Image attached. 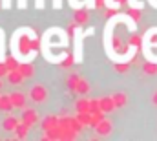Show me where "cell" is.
<instances>
[{
  "instance_id": "cell-12",
  "label": "cell",
  "mask_w": 157,
  "mask_h": 141,
  "mask_svg": "<svg viewBox=\"0 0 157 141\" xmlns=\"http://www.w3.org/2000/svg\"><path fill=\"white\" fill-rule=\"evenodd\" d=\"M29 128H31V127H29L28 123L20 121V123H18V127H17V130H15V136H17L20 141L26 139V138H28V134H29Z\"/></svg>"
},
{
  "instance_id": "cell-10",
  "label": "cell",
  "mask_w": 157,
  "mask_h": 141,
  "mask_svg": "<svg viewBox=\"0 0 157 141\" xmlns=\"http://www.w3.org/2000/svg\"><path fill=\"white\" fill-rule=\"evenodd\" d=\"M57 127H59V115H48V117L42 119V130L44 132H48L51 128H57Z\"/></svg>"
},
{
  "instance_id": "cell-16",
  "label": "cell",
  "mask_w": 157,
  "mask_h": 141,
  "mask_svg": "<svg viewBox=\"0 0 157 141\" xmlns=\"http://www.w3.org/2000/svg\"><path fill=\"white\" fill-rule=\"evenodd\" d=\"M143 71L146 73V75H157V62H144L143 64Z\"/></svg>"
},
{
  "instance_id": "cell-28",
  "label": "cell",
  "mask_w": 157,
  "mask_h": 141,
  "mask_svg": "<svg viewBox=\"0 0 157 141\" xmlns=\"http://www.w3.org/2000/svg\"><path fill=\"white\" fill-rule=\"evenodd\" d=\"M115 2H117V4H122V2H124V0H115Z\"/></svg>"
},
{
  "instance_id": "cell-18",
  "label": "cell",
  "mask_w": 157,
  "mask_h": 141,
  "mask_svg": "<svg viewBox=\"0 0 157 141\" xmlns=\"http://www.w3.org/2000/svg\"><path fill=\"white\" fill-rule=\"evenodd\" d=\"M70 128H73V130H75V132H82V128H84V125H82V121H80V119H78L77 115H75V117H71V121H70Z\"/></svg>"
},
{
  "instance_id": "cell-15",
  "label": "cell",
  "mask_w": 157,
  "mask_h": 141,
  "mask_svg": "<svg viewBox=\"0 0 157 141\" xmlns=\"http://www.w3.org/2000/svg\"><path fill=\"white\" fill-rule=\"evenodd\" d=\"M75 110L77 112H90V99L88 97H78L75 101Z\"/></svg>"
},
{
  "instance_id": "cell-21",
  "label": "cell",
  "mask_w": 157,
  "mask_h": 141,
  "mask_svg": "<svg viewBox=\"0 0 157 141\" xmlns=\"http://www.w3.org/2000/svg\"><path fill=\"white\" fill-rule=\"evenodd\" d=\"M130 17H132L135 22H139V20H141V11H139V9H130Z\"/></svg>"
},
{
  "instance_id": "cell-5",
  "label": "cell",
  "mask_w": 157,
  "mask_h": 141,
  "mask_svg": "<svg viewBox=\"0 0 157 141\" xmlns=\"http://www.w3.org/2000/svg\"><path fill=\"white\" fill-rule=\"evenodd\" d=\"M20 121H22V119H18L17 115H13V114H7V115L4 117V121H2V128H4L6 132H15Z\"/></svg>"
},
{
  "instance_id": "cell-4",
  "label": "cell",
  "mask_w": 157,
  "mask_h": 141,
  "mask_svg": "<svg viewBox=\"0 0 157 141\" xmlns=\"http://www.w3.org/2000/svg\"><path fill=\"white\" fill-rule=\"evenodd\" d=\"M20 119H22L24 123H28L29 127H35V125H39V123H40L39 112H37V110H33V108H24V112H22Z\"/></svg>"
},
{
  "instance_id": "cell-1",
  "label": "cell",
  "mask_w": 157,
  "mask_h": 141,
  "mask_svg": "<svg viewBox=\"0 0 157 141\" xmlns=\"http://www.w3.org/2000/svg\"><path fill=\"white\" fill-rule=\"evenodd\" d=\"M68 86L78 94V95H86L88 92H90V83L84 79V77H78V75H71L70 79H68Z\"/></svg>"
},
{
  "instance_id": "cell-19",
  "label": "cell",
  "mask_w": 157,
  "mask_h": 141,
  "mask_svg": "<svg viewBox=\"0 0 157 141\" xmlns=\"http://www.w3.org/2000/svg\"><path fill=\"white\" fill-rule=\"evenodd\" d=\"M97 112H102L99 99H90V114H97Z\"/></svg>"
},
{
  "instance_id": "cell-8",
  "label": "cell",
  "mask_w": 157,
  "mask_h": 141,
  "mask_svg": "<svg viewBox=\"0 0 157 141\" xmlns=\"http://www.w3.org/2000/svg\"><path fill=\"white\" fill-rule=\"evenodd\" d=\"M9 95H11V101H13L15 108H22V110L26 108V97L28 95H24L22 92H11Z\"/></svg>"
},
{
  "instance_id": "cell-20",
  "label": "cell",
  "mask_w": 157,
  "mask_h": 141,
  "mask_svg": "<svg viewBox=\"0 0 157 141\" xmlns=\"http://www.w3.org/2000/svg\"><path fill=\"white\" fill-rule=\"evenodd\" d=\"M7 73H9V68H7L6 61H0V79L2 77H7Z\"/></svg>"
},
{
  "instance_id": "cell-13",
  "label": "cell",
  "mask_w": 157,
  "mask_h": 141,
  "mask_svg": "<svg viewBox=\"0 0 157 141\" xmlns=\"http://www.w3.org/2000/svg\"><path fill=\"white\" fill-rule=\"evenodd\" d=\"M15 106H13V101H11V95L6 94V95H0V112H11Z\"/></svg>"
},
{
  "instance_id": "cell-26",
  "label": "cell",
  "mask_w": 157,
  "mask_h": 141,
  "mask_svg": "<svg viewBox=\"0 0 157 141\" xmlns=\"http://www.w3.org/2000/svg\"><path fill=\"white\" fill-rule=\"evenodd\" d=\"M26 2H28V0H18V6H20V7H26Z\"/></svg>"
},
{
  "instance_id": "cell-3",
  "label": "cell",
  "mask_w": 157,
  "mask_h": 141,
  "mask_svg": "<svg viewBox=\"0 0 157 141\" xmlns=\"http://www.w3.org/2000/svg\"><path fill=\"white\" fill-rule=\"evenodd\" d=\"M95 132H97V136H101V138H106V136H110L112 134V130H113V123L108 119V117H104L102 121H99L95 127Z\"/></svg>"
},
{
  "instance_id": "cell-14",
  "label": "cell",
  "mask_w": 157,
  "mask_h": 141,
  "mask_svg": "<svg viewBox=\"0 0 157 141\" xmlns=\"http://www.w3.org/2000/svg\"><path fill=\"white\" fill-rule=\"evenodd\" d=\"M112 97H113L117 108H124L128 105V94L126 92H115V94H112Z\"/></svg>"
},
{
  "instance_id": "cell-22",
  "label": "cell",
  "mask_w": 157,
  "mask_h": 141,
  "mask_svg": "<svg viewBox=\"0 0 157 141\" xmlns=\"http://www.w3.org/2000/svg\"><path fill=\"white\" fill-rule=\"evenodd\" d=\"M146 38L150 40V42H154V44H157V30H152L148 35H146Z\"/></svg>"
},
{
  "instance_id": "cell-25",
  "label": "cell",
  "mask_w": 157,
  "mask_h": 141,
  "mask_svg": "<svg viewBox=\"0 0 157 141\" xmlns=\"http://www.w3.org/2000/svg\"><path fill=\"white\" fill-rule=\"evenodd\" d=\"M9 4H11V2H9V0H2V6H4V7H6V9H7V7H9Z\"/></svg>"
},
{
  "instance_id": "cell-9",
  "label": "cell",
  "mask_w": 157,
  "mask_h": 141,
  "mask_svg": "<svg viewBox=\"0 0 157 141\" xmlns=\"http://www.w3.org/2000/svg\"><path fill=\"white\" fill-rule=\"evenodd\" d=\"M75 24H78V28L80 26H84V24H88V20H90V13L84 9V7H78L75 9Z\"/></svg>"
},
{
  "instance_id": "cell-6",
  "label": "cell",
  "mask_w": 157,
  "mask_h": 141,
  "mask_svg": "<svg viewBox=\"0 0 157 141\" xmlns=\"http://www.w3.org/2000/svg\"><path fill=\"white\" fill-rule=\"evenodd\" d=\"M99 103H101V110H102L106 115L117 110L115 101H113V97H112V95H102V97H99Z\"/></svg>"
},
{
  "instance_id": "cell-7",
  "label": "cell",
  "mask_w": 157,
  "mask_h": 141,
  "mask_svg": "<svg viewBox=\"0 0 157 141\" xmlns=\"http://www.w3.org/2000/svg\"><path fill=\"white\" fill-rule=\"evenodd\" d=\"M26 81V77L20 73V70H11L7 73V83L11 84V86H18V84H22Z\"/></svg>"
},
{
  "instance_id": "cell-24",
  "label": "cell",
  "mask_w": 157,
  "mask_h": 141,
  "mask_svg": "<svg viewBox=\"0 0 157 141\" xmlns=\"http://www.w3.org/2000/svg\"><path fill=\"white\" fill-rule=\"evenodd\" d=\"M117 71H128V66L124 64V66H117Z\"/></svg>"
},
{
  "instance_id": "cell-11",
  "label": "cell",
  "mask_w": 157,
  "mask_h": 141,
  "mask_svg": "<svg viewBox=\"0 0 157 141\" xmlns=\"http://www.w3.org/2000/svg\"><path fill=\"white\" fill-rule=\"evenodd\" d=\"M18 70H20V73H22L26 79H31V77L35 75V68L31 66V62H29V61H22V62H20V66H18Z\"/></svg>"
},
{
  "instance_id": "cell-2",
  "label": "cell",
  "mask_w": 157,
  "mask_h": 141,
  "mask_svg": "<svg viewBox=\"0 0 157 141\" xmlns=\"http://www.w3.org/2000/svg\"><path fill=\"white\" fill-rule=\"evenodd\" d=\"M48 88L44 86V84H33L31 88H29V94H28V97L35 103V105H42V103H46V99H48Z\"/></svg>"
},
{
  "instance_id": "cell-23",
  "label": "cell",
  "mask_w": 157,
  "mask_h": 141,
  "mask_svg": "<svg viewBox=\"0 0 157 141\" xmlns=\"http://www.w3.org/2000/svg\"><path fill=\"white\" fill-rule=\"evenodd\" d=\"M152 105L157 106V90L154 92V94H152Z\"/></svg>"
},
{
  "instance_id": "cell-27",
  "label": "cell",
  "mask_w": 157,
  "mask_h": 141,
  "mask_svg": "<svg viewBox=\"0 0 157 141\" xmlns=\"http://www.w3.org/2000/svg\"><path fill=\"white\" fill-rule=\"evenodd\" d=\"M2 86H4V83H2V79H0V90H2Z\"/></svg>"
},
{
  "instance_id": "cell-17",
  "label": "cell",
  "mask_w": 157,
  "mask_h": 141,
  "mask_svg": "<svg viewBox=\"0 0 157 141\" xmlns=\"http://www.w3.org/2000/svg\"><path fill=\"white\" fill-rule=\"evenodd\" d=\"M20 62H22V61H18V57H17V55H13V57L6 59V64H7V68H9V71H11V70H18Z\"/></svg>"
}]
</instances>
